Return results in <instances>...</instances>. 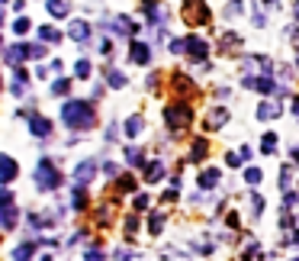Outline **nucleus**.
<instances>
[{
  "mask_svg": "<svg viewBox=\"0 0 299 261\" xmlns=\"http://www.w3.org/2000/svg\"><path fill=\"white\" fill-rule=\"evenodd\" d=\"M62 120L71 129H90L93 123H97V116H93V110L84 100H71V103L62 106Z\"/></svg>",
  "mask_w": 299,
  "mask_h": 261,
  "instance_id": "1",
  "label": "nucleus"
},
{
  "mask_svg": "<svg viewBox=\"0 0 299 261\" xmlns=\"http://www.w3.org/2000/svg\"><path fill=\"white\" fill-rule=\"evenodd\" d=\"M58 184H62V174H58L55 161L52 158H42L39 161V171H35V187H39V191H55Z\"/></svg>",
  "mask_w": 299,
  "mask_h": 261,
  "instance_id": "2",
  "label": "nucleus"
},
{
  "mask_svg": "<svg viewBox=\"0 0 299 261\" xmlns=\"http://www.w3.org/2000/svg\"><path fill=\"white\" fill-rule=\"evenodd\" d=\"M190 116H193V113H190L187 103H171L164 110V120H167V126H171V129H184L190 123Z\"/></svg>",
  "mask_w": 299,
  "mask_h": 261,
  "instance_id": "3",
  "label": "nucleus"
},
{
  "mask_svg": "<svg viewBox=\"0 0 299 261\" xmlns=\"http://www.w3.org/2000/svg\"><path fill=\"white\" fill-rule=\"evenodd\" d=\"M184 52H187L190 58H196V62H200V58H206V42L196 39V35H190V39L184 42Z\"/></svg>",
  "mask_w": 299,
  "mask_h": 261,
  "instance_id": "4",
  "label": "nucleus"
},
{
  "mask_svg": "<svg viewBox=\"0 0 299 261\" xmlns=\"http://www.w3.org/2000/svg\"><path fill=\"white\" fill-rule=\"evenodd\" d=\"M0 229H16V207L0 203Z\"/></svg>",
  "mask_w": 299,
  "mask_h": 261,
  "instance_id": "5",
  "label": "nucleus"
},
{
  "mask_svg": "<svg viewBox=\"0 0 299 261\" xmlns=\"http://www.w3.org/2000/svg\"><path fill=\"white\" fill-rule=\"evenodd\" d=\"M16 171H19V168H16V161H13V158H10V155H0V181H4V184H7V181H13Z\"/></svg>",
  "mask_w": 299,
  "mask_h": 261,
  "instance_id": "6",
  "label": "nucleus"
},
{
  "mask_svg": "<svg viewBox=\"0 0 299 261\" xmlns=\"http://www.w3.org/2000/svg\"><path fill=\"white\" fill-rule=\"evenodd\" d=\"M68 35H71V39H77V42H87L90 39V26H87V23H81V20H74L68 26Z\"/></svg>",
  "mask_w": 299,
  "mask_h": 261,
  "instance_id": "7",
  "label": "nucleus"
},
{
  "mask_svg": "<svg viewBox=\"0 0 299 261\" xmlns=\"http://www.w3.org/2000/svg\"><path fill=\"white\" fill-rule=\"evenodd\" d=\"M4 58H7L10 65H19L23 58H29V55H26V45H23V42H19V45H10V49L4 52Z\"/></svg>",
  "mask_w": 299,
  "mask_h": 261,
  "instance_id": "8",
  "label": "nucleus"
},
{
  "mask_svg": "<svg viewBox=\"0 0 299 261\" xmlns=\"http://www.w3.org/2000/svg\"><path fill=\"white\" fill-rule=\"evenodd\" d=\"M129 55H132V62H135V65H145L148 58H151V52H148V45H145V42H132V52H129Z\"/></svg>",
  "mask_w": 299,
  "mask_h": 261,
  "instance_id": "9",
  "label": "nucleus"
},
{
  "mask_svg": "<svg viewBox=\"0 0 299 261\" xmlns=\"http://www.w3.org/2000/svg\"><path fill=\"white\" fill-rule=\"evenodd\" d=\"M29 129H32V136H49V133H52V123L42 120V116H32V120H29Z\"/></svg>",
  "mask_w": 299,
  "mask_h": 261,
  "instance_id": "10",
  "label": "nucleus"
},
{
  "mask_svg": "<svg viewBox=\"0 0 299 261\" xmlns=\"http://www.w3.org/2000/svg\"><path fill=\"white\" fill-rule=\"evenodd\" d=\"M93 171H97V164H93V161H81V164H77V184L90 181V177H93Z\"/></svg>",
  "mask_w": 299,
  "mask_h": 261,
  "instance_id": "11",
  "label": "nucleus"
},
{
  "mask_svg": "<svg viewBox=\"0 0 299 261\" xmlns=\"http://www.w3.org/2000/svg\"><path fill=\"white\" fill-rule=\"evenodd\" d=\"M161 174H164V164H161V161H151L148 168H145V181L154 184V181H161Z\"/></svg>",
  "mask_w": 299,
  "mask_h": 261,
  "instance_id": "12",
  "label": "nucleus"
},
{
  "mask_svg": "<svg viewBox=\"0 0 299 261\" xmlns=\"http://www.w3.org/2000/svg\"><path fill=\"white\" fill-rule=\"evenodd\" d=\"M257 116H261V120H273V116H280V103H261L257 106Z\"/></svg>",
  "mask_w": 299,
  "mask_h": 261,
  "instance_id": "13",
  "label": "nucleus"
},
{
  "mask_svg": "<svg viewBox=\"0 0 299 261\" xmlns=\"http://www.w3.org/2000/svg\"><path fill=\"white\" fill-rule=\"evenodd\" d=\"M216 184H219V171L209 168V171L200 174V187H203V191H209V187H216Z\"/></svg>",
  "mask_w": 299,
  "mask_h": 261,
  "instance_id": "14",
  "label": "nucleus"
},
{
  "mask_svg": "<svg viewBox=\"0 0 299 261\" xmlns=\"http://www.w3.org/2000/svg\"><path fill=\"white\" fill-rule=\"evenodd\" d=\"M206 142H203V139H196L193 142V152H190V161H203V158H206Z\"/></svg>",
  "mask_w": 299,
  "mask_h": 261,
  "instance_id": "15",
  "label": "nucleus"
},
{
  "mask_svg": "<svg viewBox=\"0 0 299 261\" xmlns=\"http://www.w3.org/2000/svg\"><path fill=\"white\" fill-rule=\"evenodd\" d=\"M225 120H229V113H225V110H212V113H209V123H206V126H209V129H219Z\"/></svg>",
  "mask_w": 299,
  "mask_h": 261,
  "instance_id": "16",
  "label": "nucleus"
},
{
  "mask_svg": "<svg viewBox=\"0 0 299 261\" xmlns=\"http://www.w3.org/2000/svg\"><path fill=\"white\" fill-rule=\"evenodd\" d=\"M49 13L52 16H65L68 13V0H49Z\"/></svg>",
  "mask_w": 299,
  "mask_h": 261,
  "instance_id": "17",
  "label": "nucleus"
},
{
  "mask_svg": "<svg viewBox=\"0 0 299 261\" xmlns=\"http://www.w3.org/2000/svg\"><path fill=\"white\" fill-rule=\"evenodd\" d=\"M138 133H142V116H132V120L126 123V136L132 139V136H138Z\"/></svg>",
  "mask_w": 299,
  "mask_h": 261,
  "instance_id": "18",
  "label": "nucleus"
},
{
  "mask_svg": "<svg viewBox=\"0 0 299 261\" xmlns=\"http://www.w3.org/2000/svg\"><path fill=\"white\" fill-rule=\"evenodd\" d=\"M106 84H110V87H126V78L119 74V71L110 68V74H106Z\"/></svg>",
  "mask_w": 299,
  "mask_h": 261,
  "instance_id": "19",
  "label": "nucleus"
},
{
  "mask_svg": "<svg viewBox=\"0 0 299 261\" xmlns=\"http://www.w3.org/2000/svg\"><path fill=\"white\" fill-rule=\"evenodd\" d=\"M13 261H32V245H19L13 252Z\"/></svg>",
  "mask_w": 299,
  "mask_h": 261,
  "instance_id": "20",
  "label": "nucleus"
},
{
  "mask_svg": "<svg viewBox=\"0 0 299 261\" xmlns=\"http://www.w3.org/2000/svg\"><path fill=\"white\" fill-rule=\"evenodd\" d=\"M273 148H277V136H273V133H267L264 139H261V152H267V155H270Z\"/></svg>",
  "mask_w": 299,
  "mask_h": 261,
  "instance_id": "21",
  "label": "nucleus"
},
{
  "mask_svg": "<svg viewBox=\"0 0 299 261\" xmlns=\"http://www.w3.org/2000/svg\"><path fill=\"white\" fill-rule=\"evenodd\" d=\"M39 35H42V39H49V42H62V32L52 29V26H42V29H39Z\"/></svg>",
  "mask_w": 299,
  "mask_h": 261,
  "instance_id": "22",
  "label": "nucleus"
},
{
  "mask_svg": "<svg viewBox=\"0 0 299 261\" xmlns=\"http://www.w3.org/2000/svg\"><path fill=\"white\" fill-rule=\"evenodd\" d=\"M68 90H71V81H65V78L52 84V94H58V97H62V94H68Z\"/></svg>",
  "mask_w": 299,
  "mask_h": 261,
  "instance_id": "23",
  "label": "nucleus"
},
{
  "mask_svg": "<svg viewBox=\"0 0 299 261\" xmlns=\"http://www.w3.org/2000/svg\"><path fill=\"white\" fill-rule=\"evenodd\" d=\"M87 207V194H84V187H77L74 191V210H84Z\"/></svg>",
  "mask_w": 299,
  "mask_h": 261,
  "instance_id": "24",
  "label": "nucleus"
},
{
  "mask_svg": "<svg viewBox=\"0 0 299 261\" xmlns=\"http://www.w3.org/2000/svg\"><path fill=\"white\" fill-rule=\"evenodd\" d=\"M161 226H164V216H161V213H154V216H151V222H148V229H151L154 235H158V232H161Z\"/></svg>",
  "mask_w": 299,
  "mask_h": 261,
  "instance_id": "25",
  "label": "nucleus"
},
{
  "mask_svg": "<svg viewBox=\"0 0 299 261\" xmlns=\"http://www.w3.org/2000/svg\"><path fill=\"white\" fill-rule=\"evenodd\" d=\"M90 62H87V58H81V62H77V78H90Z\"/></svg>",
  "mask_w": 299,
  "mask_h": 261,
  "instance_id": "26",
  "label": "nucleus"
},
{
  "mask_svg": "<svg viewBox=\"0 0 299 261\" xmlns=\"http://www.w3.org/2000/svg\"><path fill=\"white\" fill-rule=\"evenodd\" d=\"M126 158H129V164H142V161H145L138 148H126Z\"/></svg>",
  "mask_w": 299,
  "mask_h": 261,
  "instance_id": "27",
  "label": "nucleus"
},
{
  "mask_svg": "<svg viewBox=\"0 0 299 261\" xmlns=\"http://www.w3.org/2000/svg\"><path fill=\"white\" fill-rule=\"evenodd\" d=\"M13 32H16V35H23V32H29V20H26V16H19V20L13 23Z\"/></svg>",
  "mask_w": 299,
  "mask_h": 261,
  "instance_id": "28",
  "label": "nucleus"
},
{
  "mask_svg": "<svg viewBox=\"0 0 299 261\" xmlns=\"http://www.w3.org/2000/svg\"><path fill=\"white\" fill-rule=\"evenodd\" d=\"M245 181H248V184H261V171H257V168H248V171H245Z\"/></svg>",
  "mask_w": 299,
  "mask_h": 261,
  "instance_id": "29",
  "label": "nucleus"
},
{
  "mask_svg": "<svg viewBox=\"0 0 299 261\" xmlns=\"http://www.w3.org/2000/svg\"><path fill=\"white\" fill-rule=\"evenodd\" d=\"M251 210H254V216H257V213H261V210H264V197H257V194H254V197H251Z\"/></svg>",
  "mask_w": 299,
  "mask_h": 261,
  "instance_id": "30",
  "label": "nucleus"
},
{
  "mask_svg": "<svg viewBox=\"0 0 299 261\" xmlns=\"http://www.w3.org/2000/svg\"><path fill=\"white\" fill-rule=\"evenodd\" d=\"M148 200H151L148 194H138L135 197V210H148Z\"/></svg>",
  "mask_w": 299,
  "mask_h": 261,
  "instance_id": "31",
  "label": "nucleus"
},
{
  "mask_svg": "<svg viewBox=\"0 0 299 261\" xmlns=\"http://www.w3.org/2000/svg\"><path fill=\"white\" fill-rule=\"evenodd\" d=\"M132 187H135L132 177H119V191H132Z\"/></svg>",
  "mask_w": 299,
  "mask_h": 261,
  "instance_id": "32",
  "label": "nucleus"
},
{
  "mask_svg": "<svg viewBox=\"0 0 299 261\" xmlns=\"http://www.w3.org/2000/svg\"><path fill=\"white\" fill-rule=\"evenodd\" d=\"M84 261H103V252H97V248H90V252L84 255Z\"/></svg>",
  "mask_w": 299,
  "mask_h": 261,
  "instance_id": "33",
  "label": "nucleus"
},
{
  "mask_svg": "<svg viewBox=\"0 0 299 261\" xmlns=\"http://www.w3.org/2000/svg\"><path fill=\"white\" fill-rule=\"evenodd\" d=\"M135 229H138V219H135V216H129V219H126V232H129V235H132Z\"/></svg>",
  "mask_w": 299,
  "mask_h": 261,
  "instance_id": "34",
  "label": "nucleus"
},
{
  "mask_svg": "<svg viewBox=\"0 0 299 261\" xmlns=\"http://www.w3.org/2000/svg\"><path fill=\"white\" fill-rule=\"evenodd\" d=\"M103 171L110 174V177H116V174H119V164H113V161H106V164H103Z\"/></svg>",
  "mask_w": 299,
  "mask_h": 261,
  "instance_id": "35",
  "label": "nucleus"
},
{
  "mask_svg": "<svg viewBox=\"0 0 299 261\" xmlns=\"http://www.w3.org/2000/svg\"><path fill=\"white\" fill-rule=\"evenodd\" d=\"M225 161H229L232 168H235V164H242V155H235V152H232V155H225Z\"/></svg>",
  "mask_w": 299,
  "mask_h": 261,
  "instance_id": "36",
  "label": "nucleus"
},
{
  "mask_svg": "<svg viewBox=\"0 0 299 261\" xmlns=\"http://www.w3.org/2000/svg\"><path fill=\"white\" fill-rule=\"evenodd\" d=\"M296 20H299V4H296Z\"/></svg>",
  "mask_w": 299,
  "mask_h": 261,
  "instance_id": "37",
  "label": "nucleus"
},
{
  "mask_svg": "<svg viewBox=\"0 0 299 261\" xmlns=\"http://www.w3.org/2000/svg\"><path fill=\"white\" fill-rule=\"evenodd\" d=\"M0 23H4V13H0Z\"/></svg>",
  "mask_w": 299,
  "mask_h": 261,
  "instance_id": "38",
  "label": "nucleus"
},
{
  "mask_svg": "<svg viewBox=\"0 0 299 261\" xmlns=\"http://www.w3.org/2000/svg\"><path fill=\"white\" fill-rule=\"evenodd\" d=\"M0 4H4V0H0Z\"/></svg>",
  "mask_w": 299,
  "mask_h": 261,
  "instance_id": "39",
  "label": "nucleus"
}]
</instances>
